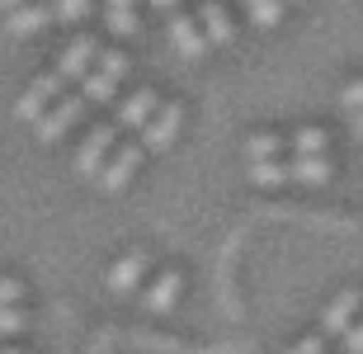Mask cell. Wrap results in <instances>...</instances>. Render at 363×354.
Here are the masks:
<instances>
[{
	"mask_svg": "<svg viewBox=\"0 0 363 354\" xmlns=\"http://www.w3.org/2000/svg\"><path fill=\"white\" fill-rule=\"evenodd\" d=\"M128 76V57L118 52V48H108V52H99V62H94L90 71H85V90L81 95L90 99V104H108V99L118 95V81Z\"/></svg>",
	"mask_w": 363,
	"mask_h": 354,
	"instance_id": "obj_1",
	"label": "cell"
},
{
	"mask_svg": "<svg viewBox=\"0 0 363 354\" xmlns=\"http://www.w3.org/2000/svg\"><path fill=\"white\" fill-rule=\"evenodd\" d=\"M62 95H67V81H62L57 71H43L38 81H28V90L19 95V104H14V118H19V123H38Z\"/></svg>",
	"mask_w": 363,
	"mask_h": 354,
	"instance_id": "obj_2",
	"label": "cell"
},
{
	"mask_svg": "<svg viewBox=\"0 0 363 354\" xmlns=\"http://www.w3.org/2000/svg\"><path fill=\"white\" fill-rule=\"evenodd\" d=\"M113 137H118V123H99V128H90V133L81 137V147H76V170H81L85 179H99L104 161L113 156Z\"/></svg>",
	"mask_w": 363,
	"mask_h": 354,
	"instance_id": "obj_3",
	"label": "cell"
},
{
	"mask_svg": "<svg viewBox=\"0 0 363 354\" xmlns=\"http://www.w3.org/2000/svg\"><path fill=\"white\" fill-rule=\"evenodd\" d=\"M85 109H90V99H85V95H62L52 109H48L38 123H33L38 142H62V137H67L71 128L81 123V114H85Z\"/></svg>",
	"mask_w": 363,
	"mask_h": 354,
	"instance_id": "obj_4",
	"label": "cell"
},
{
	"mask_svg": "<svg viewBox=\"0 0 363 354\" xmlns=\"http://www.w3.org/2000/svg\"><path fill=\"white\" fill-rule=\"evenodd\" d=\"M99 52H104V48H99V38H90V33H76V38L67 43V48H62V52H57V76H62V81H85V71L94 67V62H99Z\"/></svg>",
	"mask_w": 363,
	"mask_h": 354,
	"instance_id": "obj_5",
	"label": "cell"
},
{
	"mask_svg": "<svg viewBox=\"0 0 363 354\" xmlns=\"http://www.w3.org/2000/svg\"><path fill=\"white\" fill-rule=\"evenodd\" d=\"M147 274H151V255L147 250H128V255H118L113 270H108V293L128 298V293H137V288L147 284Z\"/></svg>",
	"mask_w": 363,
	"mask_h": 354,
	"instance_id": "obj_6",
	"label": "cell"
},
{
	"mask_svg": "<svg viewBox=\"0 0 363 354\" xmlns=\"http://www.w3.org/2000/svg\"><path fill=\"white\" fill-rule=\"evenodd\" d=\"M359 312H363V293L359 288H340L321 312V336H345L359 321Z\"/></svg>",
	"mask_w": 363,
	"mask_h": 354,
	"instance_id": "obj_7",
	"label": "cell"
},
{
	"mask_svg": "<svg viewBox=\"0 0 363 354\" xmlns=\"http://www.w3.org/2000/svg\"><path fill=\"white\" fill-rule=\"evenodd\" d=\"M179 128H184V104H161V109L151 114V123L142 128V147L147 151H165L170 142L179 137Z\"/></svg>",
	"mask_w": 363,
	"mask_h": 354,
	"instance_id": "obj_8",
	"label": "cell"
},
{
	"mask_svg": "<svg viewBox=\"0 0 363 354\" xmlns=\"http://www.w3.org/2000/svg\"><path fill=\"white\" fill-rule=\"evenodd\" d=\"M142 161H147V147H137V142L133 147H113V156H108L104 170H99V184H104L108 194H118L123 184L142 170Z\"/></svg>",
	"mask_w": 363,
	"mask_h": 354,
	"instance_id": "obj_9",
	"label": "cell"
},
{
	"mask_svg": "<svg viewBox=\"0 0 363 354\" xmlns=\"http://www.w3.org/2000/svg\"><path fill=\"white\" fill-rule=\"evenodd\" d=\"M170 43H175V52L189 57V62L203 57V48H213L208 33H203V24H199V14H184V10L170 14Z\"/></svg>",
	"mask_w": 363,
	"mask_h": 354,
	"instance_id": "obj_10",
	"label": "cell"
},
{
	"mask_svg": "<svg viewBox=\"0 0 363 354\" xmlns=\"http://www.w3.org/2000/svg\"><path fill=\"white\" fill-rule=\"evenodd\" d=\"M48 24H52V0H28V5L5 14V33H14V38H28Z\"/></svg>",
	"mask_w": 363,
	"mask_h": 354,
	"instance_id": "obj_11",
	"label": "cell"
},
{
	"mask_svg": "<svg viewBox=\"0 0 363 354\" xmlns=\"http://www.w3.org/2000/svg\"><path fill=\"white\" fill-rule=\"evenodd\" d=\"M156 109H161L156 90H137V95H128V99L118 104V118H113V123H118V133H123V128H128V133H142Z\"/></svg>",
	"mask_w": 363,
	"mask_h": 354,
	"instance_id": "obj_12",
	"label": "cell"
},
{
	"mask_svg": "<svg viewBox=\"0 0 363 354\" xmlns=\"http://www.w3.org/2000/svg\"><path fill=\"white\" fill-rule=\"evenodd\" d=\"M199 24H203V33H208L213 48H227V43L236 38V24H231V14H227L222 0H199Z\"/></svg>",
	"mask_w": 363,
	"mask_h": 354,
	"instance_id": "obj_13",
	"label": "cell"
},
{
	"mask_svg": "<svg viewBox=\"0 0 363 354\" xmlns=\"http://www.w3.org/2000/svg\"><path fill=\"white\" fill-rule=\"evenodd\" d=\"M179 293H184V279H179V270H161V274L147 284L142 302H147V312H170V307L179 302Z\"/></svg>",
	"mask_w": 363,
	"mask_h": 354,
	"instance_id": "obj_14",
	"label": "cell"
},
{
	"mask_svg": "<svg viewBox=\"0 0 363 354\" xmlns=\"http://www.w3.org/2000/svg\"><path fill=\"white\" fill-rule=\"evenodd\" d=\"M245 175L259 189H279V184L293 179V161H283V156H255V161H245Z\"/></svg>",
	"mask_w": 363,
	"mask_h": 354,
	"instance_id": "obj_15",
	"label": "cell"
},
{
	"mask_svg": "<svg viewBox=\"0 0 363 354\" xmlns=\"http://www.w3.org/2000/svg\"><path fill=\"white\" fill-rule=\"evenodd\" d=\"M335 175V165L325 161V151H316V156H293V179L297 184H325V179Z\"/></svg>",
	"mask_w": 363,
	"mask_h": 354,
	"instance_id": "obj_16",
	"label": "cell"
},
{
	"mask_svg": "<svg viewBox=\"0 0 363 354\" xmlns=\"http://www.w3.org/2000/svg\"><path fill=\"white\" fill-rule=\"evenodd\" d=\"M288 147H293V137H288V133H274V128L245 137V156H250V161H255V156H288Z\"/></svg>",
	"mask_w": 363,
	"mask_h": 354,
	"instance_id": "obj_17",
	"label": "cell"
},
{
	"mask_svg": "<svg viewBox=\"0 0 363 354\" xmlns=\"http://www.w3.org/2000/svg\"><path fill=\"white\" fill-rule=\"evenodd\" d=\"M104 19L118 38L137 33V0H104Z\"/></svg>",
	"mask_w": 363,
	"mask_h": 354,
	"instance_id": "obj_18",
	"label": "cell"
},
{
	"mask_svg": "<svg viewBox=\"0 0 363 354\" xmlns=\"http://www.w3.org/2000/svg\"><path fill=\"white\" fill-rule=\"evenodd\" d=\"M245 14H250V24H259V28H274L283 19V0H236Z\"/></svg>",
	"mask_w": 363,
	"mask_h": 354,
	"instance_id": "obj_19",
	"label": "cell"
},
{
	"mask_svg": "<svg viewBox=\"0 0 363 354\" xmlns=\"http://www.w3.org/2000/svg\"><path fill=\"white\" fill-rule=\"evenodd\" d=\"M330 147V133L325 128H316V123H307V128H297L293 133V151L297 156H316V151Z\"/></svg>",
	"mask_w": 363,
	"mask_h": 354,
	"instance_id": "obj_20",
	"label": "cell"
},
{
	"mask_svg": "<svg viewBox=\"0 0 363 354\" xmlns=\"http://www.w3.org/2000/svg\"><path fill=\"white\" fill-rule=\"evenodd\" d=\"M94 10V0H52V24H81Z\"/></svg>",
	"mask_w": 363,
	"mask_h": 354,
	"instance_id": "obj_21",
	"label": "cell"
},
{
	"mask_svg": "<svg viewBox=\"0 0 363 354\" xmlns=\"http://www.w3.org/2000/svg\"><path fill=\"white\" fill-rule=\"evenodd\" d=\"M24 326H28V312L19 302H14V307H0V341H5V336H19Z\"/></svg>",
	"mask_w": 363,
	"mask_h": 354,
	"instance_id": "obj_22",
	"label": "cell"
},
{
	"mask_svg": "<svg viewBox=\"0 0 363 354\" xmlns=\"http://www.w3.org/2000/svg\"><path fill=\"white\" fill-rule=\"evenodd\" d=\"M340 109H350V114L363 109V76H354V81L340 90Z\"/></svg>",
	"mask_w": 363,
	"mask_h": 354,
	"instance_id": "obj_23",
	"label": "cell"
},
{
	"mask_svg": "<svg viewBox=\"0 0 363 354\" xmlns=\"http://www.w3.org/2000/svg\"><path fill=\"white\" fill-rule=\"evenodd\" d=\"M14 302H24V284L14 274H0V307H14Z\"/></svg>",
	"mask_w": 363,
	"mask_h": 354,
	"instance_id": "obj_24",
	"label": "cell"
},
{
	"mask_svg": "<svg viewBox=\"0 0 363 354\" xmlns=\"http://www.w3.org/2000/svg\"><path fill=\"white\" fill-rule=\"evenodd\" d=\"M340 341H345V354H363V316L345 331V336H340Z\"/></svg>",
	"mask_w": 363,
	"mask_h": 354,
	"instance_id": "obj_25",
	"label": "cell"
},
{
	"mask_svg": "<svg viewBox=\"0 0 363 354\" xmlns=\"http://www.w3.org/2000/svg\"><path fill=\"white\" fill-rule=\"evenodd\" d=\"M288 354H325V336H307V341H297Z\"/></svg>",
	"mask_w": 363,
	"mask_h": 354,
	"instance_id": "obj_26",
	"label": "cell"
},
{
	"mask_svg": "<svg viewBox=\"0 0 363 354\" xmlns=\"http://www.w3.org/2000/svg\"><path fill=\"white\" fill-rule=\"evenodd\" d=\"M151 5H156V10H170V14L179 10V0H151Z\"/></svg>",
	"mask_w": 363,
	"mask_h": 354,
	"instance_id": "obj_27",
	"label": "cell"
},
{
	"mask_svg": "<svg viewBox=\"0 0 363 354\" xmlns=\"http://www.w3.org/2000/svg\"><path fill=\"white\" fill-rule=\"evenodd\" d=\"M19 5H28V0H0V10L10 14V10H19Z\"/></svg>",
	"mask_w": 363,
	"mask_h": 354,
	"instance_id": "obj_28",
	"label": "cell"
},
{
	"mask_svg": "<svg viewBox=\"0 0 363 354\" xmlns=\"http://www.w3.org/2000/svg\"><path fill=\"white\" fill-rule=\"evenodd\" d=\"M354 137H363V109L354 114Z\"/></svg>",
	"mask_w": 363,
	"mask_h": 354,
	"instance_id": "obj_29",
	"label": "cell"
},
{
	"mask_svg": "<svg viewBox=\"0 0 363 354\" xmlns=\"http://www.w3.org/2000/svg\"><path fill=\"white\" fill-rule=\"evenodd\" d=\"M0 354H28V350H14V345H0Z\"/></svg>",
	"mask_w": 363,
	"mask_h": 354,
	"instance_id": "obj_30",
	"label": "cell"
},
{
	"mask_svg": "<svg viewBox=\"0 0 363 354\" xmlns=\"http://www.w3.org/2000/svg\"><path fill=\"white\" fill-rule=\"evenodd\" d=\"M283 5H297V0H283Z\"/></svg>",
	"mask_w": 363,
	"mask_h": 354,
	"instance_id": "obj_31",
	"label": "cell"
}]
</instances>
